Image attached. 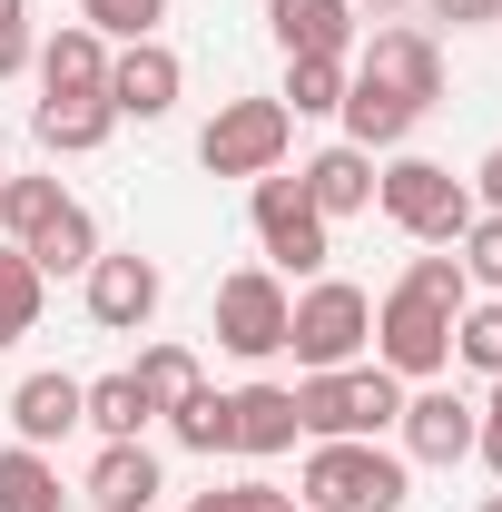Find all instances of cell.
<instances>
[{"label":"cell","instance_id":"cell-13","mask_svg":"<svg viewBox=\"0 0 502 512\" xmlns=\"http://www.w3.org/2000/svg\"><path fill=\"white\" fill-rule=\"evenodd\" d=\"M365 79H384V89H404L414 109H434L443 99V60L424 30H375V50H365Z\"/></svg>","mask_w":502,"mask_h":512},{"label":"cell","instance_id":"cell-12","mask_svg":"<svg viewBox=\"0 0 502 512\" xmlns=\"http://www.w3.org/2000/svg\"><path fill=\"white\" fill-rule=\"evenodd\" d=\"M394 424H404V453H414V463H463L473 434H483L463 394H404V414H394Z\"/></svg>","mask_w":502,"mask_h":512},{"label":"cell","instance_id":"cell-30","mask_svg":"<svg viewBox=\"0 0 502 512\" xmlns=\"http://www.w3.org/2000/svg\"><path fill=\"white\" fill-rule=\"evenodd\" d=\"M453 355H463L473 375H502V306H473V316H453Z\"/></svg>","mask_w":502,"mask_h":512},{"label":"cell","instance_id":"cell-27","mask_svg":"<svg viewBox=\"0 0 502 512\" xmlns=\"http://www.w3.org/2000/svg\"><path fill=\"white\" fill-rule=\"evenodd\" d=\"M463 256H414V276L394 286V296H414V306H434V316H463Z\"/></svg>","mask_w":502,"mask_h":512},{"label":"cell","instance_id":"cell-2","mask_svg":"<svg viewBox=\"0 0 502 512\" xmlns=\"http://www.w3.org/2000/svg\"><path fill=\"white\" fill-rule=\"evenodd\" d=\"M365 335H375V306H365V286H345V276H325L315 296H296V316H286V345H296L306 375H345Z\"/></svg>","mask_w":502,"mask_h":512},{"label":"cell","instance_id":"cell-39","mask_svg":"<svg viewBox=\"0 0 502 512\" xmlns=\"http://www.w3.org/2000/svg\"><path fill=\"white\" fill-rule=\"evenodd\" d=\"M483 512H502V493H493V503H483Z\"/></svg>","mask_w":502,"mask_h":512},{"label":"cell","instance_id":"cell-38","mask_svg":"<svg viewBox=\"0 0 502 512\" xmlns=\"http://www.w3.org/2000/svg\"><path fill=\"white\" fill-rule=\"evenodd\" d=\"M0 20H20V0H0Z\"/></svg>","mask_w":502,"mask_h":512},{"label":"cell","instance_id":"cell-4","mask_svg":"<svg viewBox=\"0 0 502 512\" xmlns=\"http://www.w3.org/2000/svg\"><path fill=\"white\" fill-rule=\"evenodd\" d=\"M306 503L315 512H404V463L375 444H315Z\"/></svg>","mask_w":502,"mask_h":512},{"label":"cell","instance_id":"cell-16","mask_svg":"<svg viewBox=\"0 0 502 512\" xmlns=\"http://www.w3.org/2000/svg\"><path fill=\"white\" fill-rule=\"evenodd\" d=\"M89 503L99 512H148L158 503V453L148 444H109L99 463H89Z\"/></svg>","mask_w":502,"mask_h":512},{"label":"cell","instance_id":"cell-36","mask_svg":"<svg viewBox=\"0 0 502 512\" xmlns=\"http://www.w3.org/2000/svg\"><path fill=\"white\" fill-rule=\"evenodd\" d=\"M434 20H502V0H424Z\"/></svg>","mask_w":502,"mask_h":512},{"label":"cell","instance_id":"cell-3","mask_svg":"<svg viewBox=\"0 0 502 512\" xmlns=\"http://www.w3.org/2000/svg\"><path fill=\"white\" fill-rule=\"evenodd\" d=\"M375 197H384V217H394L404 237H434V247H453V237L473 227V188H463L453 168H434V158H394L375 178Z\"/></svg>","mask_w":502,"mask_h":512},{"label":"cell","instance_id":"cell-5","mask_svg":"<svg viewBox=\"0 0 502 512\" xmlns=\"http://www.w3.org/2000/svg\"><path fill=\"white\" fill-rule=\"evenodd\" d=\"M286 138H296L286 99H227V109L207 119V138H197V158H207L217 178H266V168L286 158Z\"/></svg>","mask_w":502,"mask_h":512},{"label":"cell","instance_id":"cell-19","mask_svg":"<svg viewBox=\"0 0 502 512\" xmlns=\"http://www.w3.org/2000/svg\"><path fill=\"white\" fill-rule=\"evenodd\" d=\"M296 434L306 424H296V394L286 384H247L237 394V453H286Z\"/></svg>","mask_w":502,"mask_h":512},{"label":"cell","instance_id":"cell-37","mask_svg":"<svg viewBox=\"0 0 502 512\" xmlns=\"http://www.w3.org/2000/svg\"><path fill=\"white\" fill-rule=\"evenodd\" d=\"M473 188H483V207H493V217H502V148H493V158H483V178H473Z\"/></svg>","mask_w":502,"mask_h":512},{"label":"cell","instance_id":"cell-31","mask_svg":"<svg viewBox=\"0 0 502 512\" xmlns=\"http://www.w3.org/2000/svg\"><path fill=\"white\" fill-rule=\"evenodd\" d=\"M89 10V30H119V40H158V20H168V0H79Z\"/></svg>","mask_w":502,"mask_h":512},{"label":"cell","instance_id":"cell-23","mask_svg":"<svg viewBox=\"0 0 502 512\" xmlns=\"http://www.w3.org/2000/svg\"><path fill=\"white\" fill-rule=\"evenodd\" d=\"M40 79H50V89H109V50H99V30H60V40L40 50Z\"/></svg>","mask_w":502,"mask_h":512},{"label":"cell","instance_id":"cell-20","mask_svg":"<svg viewBox=\"0 0 502 512\" xmlns=\"http://www.w3.org/2000/svg\"><path fill=\"white\" fill-rule=\"evenodd\" d=\"M20 256H30L40 276H69V266H89V256H99V227H89V207H79V197H60V217H50V227H40Z\"/></svg>","mask_w":502,"mask_h":512},{"label":"cell","instance_id":"cell-34","mask_svg":"<svg viewBox=\"0 0 502 512\" xmlns=\"http://www.w3.org/2000/svg\"><path fill=\"white\" fill-rule=\"evenodd\" d=\"M473 444H483V463L502 473V375H493V404H483V434H473Z\"/></svg>","mask_w":502,"mask_h":512},{"label":"cell","instance_id":"cell-8","mask_svg":"<svg viewBox=\"0 0 502 512\" xmlns=\"http://www.w3.org/2000/svg\"><path fill=\"white\" fill-rule=\"evenodd\" d=\"M375 365H384V375H443V365H453V316L414 306V296H384V316H375Z\"/></svg>","mask_w":502,"mask_h":512},{"label":"cell","instance_id":"cell-10","mask_svg":"<svg viewBox=\"0 0 502 512\" xmlns=\"http://www.w3.org/2000/svg\"><path fill=\"white\" fill-rule=\"evenodd\" d=\"M266 30L286 60H345L355 40V0H266Z\"/></svg>","mask_w":502,"mask_h":512},{"label":"cell","instance_id":"cell-24","mask_svg":"<svg viewBox=\"0 0 502 512\" xmlns=\"http://www.w3.org/2000/svg\"><path fill=\"white\" fill-rule=\"evenodd\" d=\"M0 512H60V473H50L30 444L0 453Z\"/></svg>","mask_w":502,"mask_h":512},{"label":"cell","instance_id":"cell-21","mask_svg":"<svg viewBox=\"0 0 502 512\" xmlns=\"http://www.w3.org/2000/svg\"><path fill=\"white\" fill-rule=\"evenodd\" d=\"M148 414H158V404L138 394V375H99V384H89V404H79V424H99L109 444H138Z\"/></svg>","mask_w":502,"mask_h":512},{"label":"cell","instance_id":"cell-26","mask_svg":"<svg viewBox=\"0 0 502 512\" xmlns=\"http://www.w3.org/2000/svg\"><path fill=\"white\" fill-rule=\"evenodd\" d=\"M138 394H148L158 414H178V404L197 394V355L188 345H148V355H138Z\"/></svg>","mask_w":502,"mask_h":512},{"label":"cell","instance_id":"cell-9","mask_svg":"<svg viewBox=\"0 0 502 512\" xmlns=\"http://www.w3.org/2000/svg\"><path fill=\"white\" fill-rule=\"evenodd\" d=\"M178 79H188V69H178L168 40H128L119 60H109V109H119V119H168V109H178Z\"/></svg>","mask_w":502,"mask_h":512},{"label":"cell","instance_id":"cell-14","mask_svg":"<svg viewBox=\"0 0 502 512\" xmlns=\"http://www.w3.org/2000/svg\"><path fill=\"white\" fill-rule=\"evenodd\" d=\"M414 119H424V109H414L404 89H384V79H355V89H345V148H365V158H375V148H404Z\"/></svg>","mask_w":502,"mask_h":512},{"label":"cell","instance_id":"cell-28","mask_svg":"<svg viewBox=\"0 0 502 512\" xmlns=\"http://www.w3.org/2000/svg\"><path fill=\"white\" fill-rule=\"evenodd\" d=\"M286 119H315V109H345V60H286Z\"/></svg>","mask_w":502,"mask_h":512},{"label":"cell","instance_id":"cell-17","mask_svg":"<svg viewBox=\"0 0 502 512\" xmlns=\"http://www.w3.org/2000/svg\"><path fill=\"white\" fill-rule=\"evenodd\" d=\"M306 197H315V217L375 207V158H365V148H325V158H306Z\"/></svg>","mask_w":502,"mask_h":512},{"label":"cell","instance_id":"cell-18","mask_svg":"<svg viewBox=\"0 0 502 512\" xmlns=\"http://www.w3.org/2000/svg\"><path fill=\"white\" fill-rule=\"evenodd\" d=\"M109 128H119L109 89H50V99H40V138H50V148H99Z\"/></svg>","mask_w":502,"mask_h":512},{"label":"cell","instance_id":"cell-15","mask_svg":"<svg viewBox=\"0 0 502 512\" xmlns=\"http://www.w3.org/2000/svg\"><path fill=\"white\" fill-rule=\"evenodd\" d=\"M79 404H89V384H69V375H30L20 394H10V424H20V444L40 453V444H60L69 424H79Z\"/></svg>","mask_w":502,"mask_h":512},{"label":"cell","instance_id":"cell-11","mask_svg":"<svg viewBox=\"0 0 502 512\" xmlns=\"http://www.w3.org/2000/svg\"><path fill=\"white\" fill-rule=\"evenodd\" d=\"M89 316L109 325V335L148 325L158 316V266L148 256H89Z\"/></svg>","mask_w":502,"mask_h":512},{"label":"cell","instance_id":"cell-35","mask_svg":"<svg viewBox=\"0 0 502 512\" xmlns=\"http://www.w3.org/2000/svg\"><path fill=\"white\" fill-rule=\"evenodd\" d=\"M10 69H30V30H20V20H0V79H10Z\"/></svg>","mask_w":502,"mask_h":512},{"label":"cell","instance_id":"cell-32","mask_svg":"<svg viewBox=\"0 0 502 512\" xmlns=\"http://www.w3.org/2000/svg\"><path fill=\"white\" fill-rule=\"evenodd\" d=\"M453 247H463V276H473V286H493V296H502V217H473V227H463Z\"/></svg>","mask_w":502,"mask_h":512},{"label":"cell","instance_id":"cell-22","mask_svg":"<svg viewBox=\"0 0 502 512\" xmlns=\"http://www.w3.org/2000/svg\"><path fill=\"white\" fill-rule=\"evenodd\" d=\"M168 424H178V444H188V453H237V394H207V384H197Z\"/></svg>","mask_w":502,"mask_h":512},{"label":"cell","instance_id":"cell-6","mask_svg":"<svg viewBox=\"0 0 502 512\" xmlns=\"http://www.w3.org/2000/svg\"><path fill=\"white\" fill-rule=\"evenodd\" d=\"M256 237H266V256H276V266H296V276H315V266H325V217H315V197H306V178H276V168H266V178H256Z\"/></svg>","mask_w":502,"mask_h":512},{"label":"cell","instance_id":"cell-1","mask_svg":"<svg viewBox=\"0 0 502 512\" xmlns=\"http://www.w3.org/2000/svg\"><path fill=\"white\" fill-rule=\"evenodd\" d=\"M404 414V375H384V365H345V375H306L296 384V424H306L315 444H375L384 424Z\"/></svg>","mask_w":502,"mask_h":512},{"label":"cell","instance_id":"cell-40","mask_svg":"<svg viewBox=\"0 0 502 512\" xmlns=\"http://www.w3.org/2000/svg\"><path fill=\"white\" fill-rule=\"evenodd\" d=\"M375 10H394V0H375Z\"/></svg>","mask_w":502,"mask_h":512},{"label":"cell","instance_id":"cell-25","mask_svg":"<svg viewBox=\"0 0 502 512\" xmlns=\"http://www.w3.org/2000/svg\"><path fill=\"white\" fill-rule=\"evenodd\" d=\"M30 325H40V266L20 247H0V345H20Z\"/></svg>","mask_w":502,"mask_h":512},{"label":"cell","instance_id":"cell-33","mask_svg":"<svg viewBox=\"0 0 502 512\" xmlns=\"http://www.w3.org/2000/svg\"><path fill=\"white\" fill-rule=\"evenodd\" d=\"M188 512H296V503H286L276 483H227V493H197Z\"/></svg>","mask_w":502,"mask_h":512},{"label":"cell","instance_id":"cell-7","mask_svg":"<svg viewBox=\"0 0 502 512\" xmlns=\"http://www.w3.org/2000/svg\"><path fill=\"white\" fill-rule=\"evenodd\" d=\"M286 316H296V306H286V286H276V276H256V266L217 286V345H227V355H247V365H266V355L286 345Z\"/></svg>","mask_w":502,"mask_h":512},{"label":"cell","instance_id":"cell-29","mask_svg":"<svg viewBox=\"0 0 502 512\" xmlns=\"http://www.w3.org/2000/svg\"><path fill=\"white\" fill-rule=\"evenodd\" d=\"M50 217H60V188H50V178H10V188H0V227H10L20 247H30Z\"/></svg>","mask_w":502,"mask_h":512}]
</instances>
